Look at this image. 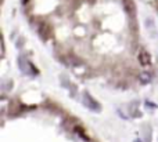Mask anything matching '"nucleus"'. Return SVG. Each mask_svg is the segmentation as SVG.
<instances>
[{
	"mask_svg": "<svg viewBox=\"0 0 158 142\" xmlns=\"http://www.w3.org/2000/svg\"><path fill=\"white\" fill-rule=\"evenodd\" d=\"M85 105H86V106H89L90 109L96 110V112H97V110H100V106H98V104L92 98V97L89 95V94H85Z\"/></svg>",
	"mask_w": 158,
	"mask_h": 142,
	"instance_id": "nucleus-4",
	"label": "nucleus"
},
{
	"mask_svg": "<svg viewBox=\"0 0 158 142\" xmlns=\"http://www.w3.org/2000/svg\"><path fill=\"white\" fill-rule=\"evenodd\" d=\"M148 80H150V77L147 76V73H143V76H142V82H146V83H147Z\"/></svg>",
	"mask_w": 158,
	"mask_h": 142,
	"instance_id": "nucleus-5",
	"label": "nucleus"
},
{
	"mask_svg": "<svg viewBox=\"0 0 158 142\" xmlns=\"http://www.w3.org/2000/svg\"><path fill=\"white\" fill-rule=\"evenodd\" d=\"M122 6L125 13L128 14L129 17H135L136 15V6H135L133 0H122Z\"/></svg>",
	"mask_w": 158,
	"mask_h": 142,
	"instance_id": "nucleus-1",
	"label": "nucleus"
},
{
	"mask_svg": "<svg viewBox=\"0 0 158 142\" xmlns=\"http://www.w3.org/2000/svg\"><path fill=\"white\" fill-rule=\"evenodd\" d=\"M27 2H28V0H24V3H27Z\"/></svg>",
	"mask_w": 158,
	"mask_h": 142,
	"instance_id": "nucleus-6",
	"label": "nucleus"
},
{
	"mask_svg": "<svg viewBox=\"0 0 158 142\" xmlns=\"http://www.w3.org/2000/svg\"><path fill=\"white\" fill-rule=\"evenodd\" d=\"M139 62H140V65H143V66H148L151 63V57L146 50H142V51L139 52Z\"/></svg>",
	"mask_w": 158,
	"mask_h": 142,
	"instance_id": "nucleus-3",
	"label": "nucleus"
},
{
	"mask_svg": "<svg viewBox=\"0 0 158 142\" xmlns=\"http://www.w3.org/2000/svg\"><path fill=\"white\" fill-rule=\"evenodd\" d=\"M39 35L42 36V39L47 40V39L52 36V26H50L47 22H42L39 25Z\"/></svg>",
	"mask_w": 158,
	"mask_h": 142,
	"instance_id": "nucleus-2",
	"label": "nucleus"
},
{
	"mask_svg": "<svg viewBox=\"0 0 158 142\" xmlns=\"http://www.w3.org/2000/svg\"><path fill=\"white\" fill-rule=\"evenodd\" d=\"M136 142H139V141H136Z\"/></svg>",
	"mask_w": 158,
	"mask_h": 142,
	"instance_id": "nucleus-7",
	"label": "nucleus"
}]
</instances>
